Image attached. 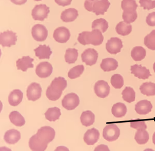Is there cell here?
Instances as JSON below:
<instances>
[{
  "mask_svg": "<svg viewBox=\"0 0 155 151\" xmlns=\"http://www.w3.org/2000/svg\"><path fill=\"white\" fill-rule=\"evenodd\" d=\"M53 72V67L48 62H42L38 64L36 69V74L39 77L46 78L50 76Z\"/></svg>",
  "mask_w": 155,
  "mask_h": 151,
  "instance_id": "cell-13",
  "label": "cell"
},
{
  "mask_svg": "<svg viewBox=\"0 0 155 151\" xmlns=\"http://www.w3.org/2000/svg\"><path fill=\"white\" fill-rule=\"evenodd\" d=\"M120 131L116 124H109L106 126L103 130V137L109 142H113L118 139Z\"/></svg>",
  "mask_w": 155,
  "mask_h": 151,
  "instance_id": "cell-5",
  "label": "cell"
},
{
  "mask_svg": "<svg viewBox=\"0 0 155 151\" xmlns=\"http://www.w3.org/2000/svg\"><path fill=\"white\" fill-rule=\"evenodd\" d=\"M78 11L75 8L66 9L63 11L61 15V19L65 22H73L78 17Z\"/></svg>",
  "mask_w": 155,
  "mask_h": 151,
  "instance_id": "cell-23",
  "label": "cell"
},
{
  "mask_svg": "<svg viewBox=\"0 0 155 151\" xmlns=\"http://www.w3.org/2000/svg\"><path fill=\"white\" fill-rule=\"evenodd\" d=\"M17 41V36L16 33L7 30L0 34V44L3 47H11L15 45Z\"/></svg>",
  "mask_w": 155,
  "mask_h": 151,
  "instance_id": "cell-7",
  "label": "cell"
},
{
  "mask_svg": "<svg viewBox=\"0 0 155 151\" xmlns=\"http://www.w3.org/2000/svg\"><path fill=\"white\" fill-rule=\"evenodd\" d=\"M23 93L20 90H13L8 96L9 105L13 107L19 105L23 99Z\"/></svg>",
  "mask_w": 155,
  "mask_h": 151,
  "instance_id": "cell-25",
  "label": "cell"
},
{
  "mask_svg": "<svg viewBox=\"0 0 155 151\" xmlns=\"http://www.w3.org/2000/svg\"><path fill=\"white\" fill-rule=\"evenodd\" d=\"M98 58L97 51L93 48H88L85 50L81 55V59L83 62L88 66H93L97 63Z\"/></svg>",
  "mask_w": 155,
  "mask_h": 151,
  "instance_id": "cell-10",
  "label": "cell"
},
{
  "mask_svg": "<svg viewBox=\"0 0 155 151\" xmlns=\"http://www.w3.org/2000/svg\"><path fill=\"white\" fill-rule=\"evenodd\" d=\"M89 1H95V0H89Z\"/></svg>",
  "mask_w": 155,
  "mask_h": 151,
  "instance_id": "cell-51",
  "label": "cell"
},
{
  "mask_svg": "<svg viewBox=\"0 0 155 151\" xmlns=\"http://www.w3.org/2000/svg\"><path fill=\"white\" fill-rule=\"evenodd\" d=\"M53 36L57 42L66 43L70 39L71 33L67 28L60 26L54 30Z\"/></svg>",
  "mask_w": 155,
  "mask_h": 151,
  "instance_id": "cell-14",
  "label": "cell"
},
{
  "mask_svg": "<svg viewBox=\"0 0 155 151\" xmlns=\"http://www.w3.org/2000/svg\"><path fill=\"white\" fill-rule=\"evenodd\" d=\"M139 3L144 9L149 11L155 8V1L153 0H139Z\"/></svg>",
  "mask_w": 155,
  "mask_h": 151,
  "instance_id": "cell-43",
  "label": "cell"
},
{
  "mask_svg": "<svg viewBox=\"0 0 155 151\" xmlns=\"http://www.w3.org/2000/svg\"><path fill=\"white\" fill-rule=\"evenodd\" d=\"M153 70H154V72H155V63H154V64H153Z\"/></svg>",
  "mask_w": 155,
  "mask_h": 151,
  "instance_id": "cell-49",
  "label": "cell"
},
{
  "mask_svg": "<svg viewBox=\"0 0 155 151\" xmlns=\"http://www.w3.org/2000/svg\"><path fill=\"white\" fill-rule=\"evenodd\" d=\"M153 143L155 145V132L153 133Z\"/></svg>",
  "mask_w": 155,
  "mask_h": 151,
  "instance_id": "cell-48",
  "label": "cell"
},
{
  "mask_svg": "<svg viewBox=\"0 0 155 151\" xmlns=\"http://www.w3.org/2000/svg\"><path fill=\"white\" fill-rule=\"evenodd\" d=\"M146 23L150 26H155V12H151L147 16Z\"/></svg>",
  "mask_w": 155,
  "mask_h": 151,
  "instance_id": "cell-44",
  "label": "cell"
},
{
  "mask_svg": "<svg viewBox=\"0 0 155 151\" xmlns=\"http://www.w3.org/2000/svg\"><path fill=\"white\" fill-rule=\"evenodd\" d=\"M110 5L108 0H95L91 1L86 0L84 2L85 8L90 12H94L97 16L104 14Z\"/></svg>",
  "mask_w": 155,
  "mask_h": 151,
  "instance_id": "cell-3",
  "label": "cell"
},
{
  "mask_svg": "<svg viewBox=\"0 0 155 151\" xmlns=\"http://www.w3.org/2000/svg\"><path fill=\"white\" fill-rule=\"evenodd\" d=\"M122 94L124 100L128 103L134 102L136 99V92L133 88L129 86L125 88L122 92Z\"/></svg>",
  "mask_w": 155,
  "mask_h": 151,
  "instance_id": "cell-37",
  "label": "cell"
},
{
  "mask_svg": "<svg viewBox=\"0 0 155 151\" xmlns=\"http://www.w3.org/2000/svg\"><path fill=\"white\" fill-rule=\"evenodd\" d=\"M104 36L101 31L93 29L91 32L83 31L80 33L78 37V41L80 44L85 46L91 44L93 46H99L104 41Z\"/></svg>",
  "mask_w": 155,
  "mask_h": 151,
  "instance_id": "cell-2",
  "label": "cell"
},
{
  "mask_svg": "<svg viewBox=\"0 0 155 151\" xmlns=\"http://www.w3.org/2000/svg\"><path fill=\"white\" fill-rule=\"evenodd\" d=\"M72 1V0H55V2L57 4H58V5L65 7L71 4Z\"/></svg>",
  "mask_w": 155,
  "mask_h": 151,
  "instance_id": "cell-45",
  "label": "cell"
},
{
  "mask_svg": "<svg viewBox=\"0 0 155 151\" xmlns=\"http://www.w3.org/2000/svg\"><path fill=\"white\" fill-rule=\"evenodd\" d=\"M130 70L131 73L134 74L135 77L139 79L145 80L152 76L150 73V70L146 67L142 66V65L135 64L132 65L131 66Z\"/></svg>",
  "mask_w": 155,
  "mask_h": 151,
  "instance_id": "cell-16",
  "label": "cell"
},
{
  "mask_svg": "<svg viewBox=\"0 0 155 151\" xmlns=\"http://www.w3.org/2000/svg\"><path fill=\"white\" fill-rule=\"evenodd\" d=\"M95 114L91 111L87 110L82 112L80 117V120L83 126L88 127L93 124L95 122Z\"/></svg>",
  "mask_w": 155,
  "mask_h": 151,
  "instance_id": "cell-26",
  "label": "cell"
},
{
  "mask_svg": "<svg viewBox=\"0 0 155 151\" xmlns=\"http://www.w3.org/2000/svg\"><path fill=\"white\" fill-rule=\"evenodd\" d=\"M146 50L141 46H136L131 52V56L132 59L136 62L141 61L145 58Z\"/></svg>",
  "mask_w": 155,
  "mask_h": 151,
  "instance_id": "cell-28",
  "label": "cell"
},
{
  "mask_svg": "<svg viewBox=\"0 0 155 151\" xmlns=\"http://www.w3.org/2000/svg\"><path fill=\"white\" fill-rule=\"evenodd\" d=\"M9 118L12 123L16 126H22L25 123L24 117L17 111L11 112L9 115Z\"/></svg>",
  "mask_w": 155,
  "mask_h": 151,
  "instance_id": "cell-29",
  "label": "cell"
},
{
  "mask_svg": "<svg viewBox=\"0 0 155 151\" xmlns=\"http://www.w3.org/2000/svg\"><path fill=\"white\" fill-rule=\"evenodd\" d=\"M21 139V134L18 130L12 129L7 130L4 136L6 143L9 144H15Z\"/></svg>",
  "mask_w": 155,
  "mask_h": 151,
  "instance_id": "cell-20",
  "label": "cell"
},
{
  "mask_svg": "<svg viewBox=\"0 0 155 151\" xmlns=\"http://www.w3.org/2000/svg\"><path fill=\"white\" fill-rule=\"evenodd\" d=\"M144 43L148 49L155 50V30L152 31L145 37Z\"/></svg>",
  "mask_w": 155,
  "mask_h": 151,
  "instance_id": "cell-39",
  "label": "cell"
},
{
  "mask_svg": "<svg viewBox=\"0 0 155 151\" xmlns=\"http://www.w3.org/2000/svg\"><path fill=\"white\" fill-rule=\"evenodd\" d=\"M150 139V136L146 129H139L136 132L134 139L139 144H146Z\"/></svg>",
  "mask_w": 155,
  "mask_h": 151,
  "instance_id": "cell-34",
  "label": "cell"
},
{
  "mask_svg": "<svg viewBox=\"0 0 155 151\" xmlns=\"http://www.w3.org/2000/svg\"><path fill=\"white\" fill-rule=\"evenodd\" d=\"M130 125L131 127L136 129L137 130L139 129H146L147 125L145 121L140 120L139 119H131Z\"/></svg>",
  "mask_w": 155,
  "mask_h": 151,
  "instance_id": "cell-41",
  "label": "cell"
},
{
  "mask_svg": "<svg viewBox=\"0 0 155 151\" xmlns=\"http://www.w3.org/2000/svg\"><path fill=\"white\" fill-rule=\"evenodd\" d=\"M118 66V62L110 58L103 59L101 64V69L105 72L116 70Z\"/></svg>",
  "mask_w": 155,
  "mask_h": 151,
  "instance_id": "cell-24",
  "label": "cell"
},
{
  "mask_svg": "<svg viewBox=\"0 0 155 151\" xmlns=\"http://www.w3.org/2000/svg\"><path fill=\"white\" fill-rule=\"evenodd\" d=\"M141 93L147 96H155V83L151 82L143 83L140 87Z\"/></svg>",
  "mask_w": 155,
  "mask_h": 151,
  "instance_id": "cell-30",
  "label": "cell"
},
{
  "mask_svg": "<svg viewBox=\"0 0 155 151\" xmlns=\"http://www.w3.org/2000/svg\"><path fill=\"white\" fill-rule=\"evenodd\" d=\"M78 57V51L75 48H68L66 50L65 59L66 63L71 64L77 61Z\"/></svg>",
  "mask_w": 155,
  "mask_h": 151,
  "instance_id": "cell-36",
  "label": "cell"
},
{
  "mask_svg": "<svg viewBox=\"0 0 155 151\" xmlns=\"http://www.w3.org/2000/svg\"><path fill=\"white\" fill-rule=\"evenodd\" d=\"M46 119L50 122H55L60 119L61 112L58 107L50 108L45 113Z\"/></svg>",
  "mask_w": 155,
  "mask_h": 151,
  "instance_id": "cell-31",
  "label": "cell"
},
{
  "mask_svg": "<svg viewBox=\"0 0 155 151\" xmlns=\"http://www.w3.org/2000/svg\"><path fill=\"white\" fill-rule=\"evenodd\" d=\"M36 135L41 141L48 144L54 139L55 132L51 127L45 126L39 128Z\"/></svg>",
  "mask_w": 155,
  "mask_h": 151,
  "instance_id": "cell-4",
  "label": "cell"
},
{
  "mask_svg": "<svg viewBox=\"0 0 155 151\" xmlns=\"http://www.w3.org/2000/svg\"><path fill=\"white\" fill-rule=\"evenodd\" d=\"M34 1H37V2H38V1H41V0H34Z\"/></svg>",
  "mask_w": 155,
  "mask_h": 151,
  "instance_id": "cell-50",
  "label": "cell"
},
{
  "mask_svg": "<svg viewBox=\"0 0 155 151\" xmlns=\"http://www.w3.org/2000/svg\"><path fill=\"white\" fill-rule=\"evenodd\" d=\"M115 30L119 35L127 36L132 31V25L124 21H121L116 25Z\"/></svg>",
  "mask_w": 155,
  "mask_h": 151,
  "instance_id": "cell-32",
  "label": "cell"
},
{
  "mask_svg": "<svg viewBox=\"0 0 155 151\" xmlns=\"http://www.w3.org/2000/svg\"><path fill=\"white\" fill-rule=\"evenodd\" d=\"M35 53V55L39 59H49L52 53L51 48L49 46L46 45H40L38 47L34 50Z\"/></svg>",
  "mask_w": 155,
  "mask_h": 151,
  "instance_id": "cell-22",
  "label": "cell"
},
{
  "mask_svg": "<svg viewBox=\"0 0 155 151\" xmlns=\"http://www.w3.org/2000/svg\"><path fill=\"white\" fill-rule=\"evenodd\" d=\"M49 7L46 4L36 5L32 11V16L35 20L44 21L48 17L50 12Z\"/></svg>",
  "mask_w": 155,
  "mask_h": 151,
  "instance_id": "cell-8",
  "label": "cell"
},
{
  "mask_svg": "<svg viewBox=\"0 0 155 151\" xmlns=\"http://www.w3.org/2000/svg\"><path fill=\"white\" fill-rule=\"evenodd\" d=\"M94 91L97 96L104 99L109 94L110 87L107 81L99 80L95 84Z\"/></svg>",
  "mask_w": 155,
  "mask_h": 151,
  "instance_id": "cell-15",
  "label": "cell"
},
{
  "mask_svg": "<svg viewBox=\"0 0 155 151\" xmlns=\"http://www.w3.org/2000/svg\"><path fill=\"white\" fill-rule=\"evenodd\" d=\"M48 30L44 25L37 24L33 26L32 35L36 41L44 42L48 37Z\"/></svg>",
  "mask_w": 155,
  "mask_h": 151,
  "instance_id": "cell-9",
  "label": "cell"
},
{
  "mask_svg": "<svg viewBox=\"0 0 155 151\" xmlns=\"http://www.w3.org/2000/svg\"><path fill=\"white\" fill-rule=\"evenodd\" d=\"M126 106L122 102L115 104L112 108V113L115 118H122L127 113Z\"/></svg>",
  "mask_w": 155,
  "mask_h": 151,
  "instance_id": "cell-27",
  "label": "cell"
},
{
  "mask_svg": "<svg viewBox=\"0 0 155 151\" xmlns=\"http://www.w3.org/2000/svg\"><path fill=\"white\" fill-rule=\"evenodd\" d=\"M100 137V133L95 128H93L87 130L84 135L85 143L88 146H93L98 141Z\"/></svg>",
  "mask_w": 155,
  "mask_h": 151,
  "instance_id": "cell-17",
  "label": "cell"
},
{
  "mask_svg": "<svg viewBox=\"0 0 155 151\" xmlns=\"http://www.w3.org/2000/svg\"><path fill=\"white\" fill-rule=\"evenodd\" d=\"M33 61V59L31 58L30 56H23L16 61V66L18 70L27 72L28 69L33 68V64L32 63Z\"/></svg>",
  "mask_w": 155,
  "mask_h": 151,
  "instance_id": "cell-21",
  "label": "cell"
},
{
  "mask_svg": "<svg viewBox=\"0 0 155 151\" xmlns=\"http://www.w3.org/2000/svg\"><path fill=\"white\" fill-rule=\"evenodd\" d=\"M42 88L41 85L36 82H33L29 85L27 90V96L28 100L35 102L41 98Z\"/></svg>",
  "mask_w": 155,
  "mask_h": 151,
  "instance_id": "cell-12",
  "label": "cell"
},
{
  "mask_svg": "<svg viewBox=\"0 0 155 151\" xmlns=\"http://www.w3.org/2000/svg\"><path fill=\"white\" fill-rule=\"evenodd\" d=\"M123 45L122 40L118 37H112L107 41L106 50L111 55H116L121 51Z\"/></svg>",
  "mask_w": 155,
  "mask_h": 151,
  "instance_id": "cell-11",
  "label": "cell"
},
{
  "mask_svg": "<svg viewBox=\"0 0 155 151\" xmlns=\"http://www.w3.org/2000/svg\"><path fill=\"white\" fill-rule=\"evenodd\" d=\"M62 104L63 107L67 110H73L79 105V97L76 93H69L64 97Z\"/></svg>",
  "mask_w": 155,
  "mask_h": 151,
  "instance_id": "cell-6",
  "label": "cell"
},
{
  "mask_svg": "<svg viewBox=\"0 0 155 151\" xmlns=\"http://www.w3.org/2000/svg\"><path fill=\"white\" fill-rule=\"evenodd\" d=\"M111 83L115 89H120L124 84L123 77L120 74H114L111 77Z\"/></svg>",
  "mask_w": 155,
  "mask_h": 151,
  "instance_id": "cell-40",
  "label": "cell"
},
{
  "mask_svg": "<svg viewBox=\"0 0 155 151\" xmlns=\"http://www.w3.org/2000/svg\"><path fill=\"white\" fill-rule=\"evenodd\" d=\"M84 70V67L83 65H77L69 70L68 73V77L71 79H76L77 78L80 77Z\"/></svg>",
  "mask_w": 155,
  "mask_h": 151,
  "instance_id": "cell-38",
  "label": "cell"
},
{
  "mask_svg": "<svg viewBox=\"0 0 155 151\" xmlns=\"http://www.w3.org/2000/svg\"><path fill=\"white\" fill-rule=\"evenodd\" d=\"M27 1L28 0H11V2H12V3L18 5H21L25 4L27 2Z\"/></svg>",
  "mask_w": 155,
  "mask_h": 151,
  "instance_id": "cell-46",
  "label": "cell"
},
{
  "mask_svg": "<svg viewBox=\"0 0 155 151\" xmlns=\"http://www.w3.org/2000/svg\"><path fill=\"white\" fill-rule=\"evenodd\" d=\"M67 82L64 78H55L46 91V96L48 99L56 101L60 99L64 90L67 88Z\"/></svg>",
  "mask_w": 155,
  "mask_h": 151,
  "instance_id": "cell-1",
  "label": "cell"
},
{
  "mask_svg": "<svg viewBox=\"0 0 155 151\" xmlns=\"http://www.w3.org/2000/svg\"><path fill=\"white\" fill-rule=\"evenodd\" d=\"M108 28H109L108 22L104 18L97 19L95 20L92 22V29L99 30L102 33H105Z\"/></svg>",
  "mask_w": 155,
  "mask_h": 151,
  "instance_id": "cell-35",
  "label": "cell"
},
{
  "mask_svg": "<svg viewBox=\"0 0 155 151\" xmlns=\"http://www.w3.org/2000/svg\"><path fill=\"white\" fill-rule=\"evenodd\" d=\"M28 144L30 149L33 151H44L48 147V144L41 141L36 134L30 138Z\"/></svg>",
  "mask_w": 155,
  "mask_h": 151,
  "instance_id": "cell-19",
  "label": "cell"
},
{
  "mask_svg": "<svg viewBox=\"0 0 155 151\" xmlns=\"http://www.w3.org/2000/svg\"><path fill=\"white\" fill-rule=\"evenodd\" d=\"M153 105L150 101L142 100L138 102L135 106V110L137 114L146 115L152 111Z\"/></svg>",
  "mask_w": 155,
  "mask_h": 151,
  "instance_id": "cell-18",
  "label": "cell"
},
{
  "mask_svg": "<svg viewBox=\"0 0 155 151\" xmlns=\"http://www.w3.org/2000/svg\"><path fill=\"white\" fill-rule=\"evenodd\" d=\"M138 6L135 0H123L121 7L124 12L133 13L136 12Z\"/></svg>",
  "mask_w": 155,
  "mask_h": 151,
  "instance_id": "cell-33",
  "label": "cell"
},
{
  "mask_svg": "<svg viewBox=\"0 0 155 151\" xmlns=\"http://www.w3.org/2000/svg\"><path fill=\"white\" fill-rule=\"evenodd\" d=\"M137 17V13L136 11V12L133 13H128V12H124L123 13V19L124 22L126 23H132L136 21Z\"/></svg>",
  "mask_w": 155,
  "mask_h": 151,
  "instance_id": "cell-42",
  "label": "cell"
},
{
  "mask_svg": "<svg viewBox=\"0 0 155 151\" xmlns=\"http://www.w3.org/2000/svg\"><path fill=\"white\" fill-rule=\"evenodd\" d=\"M101 149H105L107 151H109V149L107 148V146H104V144H102V145H101V146H98L96 147V148H95V151H101Z\"/></svg>",
  "mask_w": 155,
  "mask_h": 151,
  "instance_id": "cell-47",
  "label": "cell"
}]
</instances>
